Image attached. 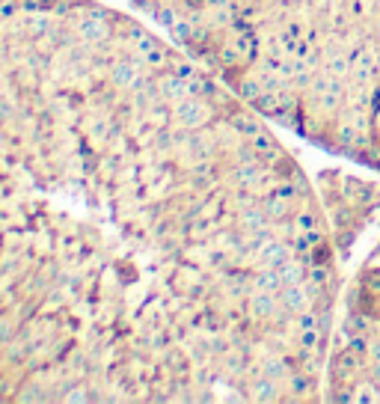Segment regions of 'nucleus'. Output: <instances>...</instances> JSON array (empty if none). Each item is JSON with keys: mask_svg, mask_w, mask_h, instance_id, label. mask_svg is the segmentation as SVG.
<instances>
[{"mask_svg": "<svg viewBox=\"0 0 380 404\" xmlns=\"http://www.w3.org/2000/svg\"><path fill=\"white\" fill-rule=\"evenodd\" d=\"M324 398L380 401V244L365 256L339 297Z\"/></svg>", "mask_w": 380, "mask_h": 404, "instance_id": "3", "label": "nucleus"}, {"mask_svg": "<svg viewBox=\"0 0 380 404\" xmlns=\"http://www.w3.org/2000/svg\"><path fill=\"white\" fill-rule=\"evenodd\" d=\"M339 250L267 119L154 24L0 0V401H318Z\"/></svg>", "mask_w": 380, "mask_h": 404, "instance_id": "1", "label": "nucleus"}, {"mask_svg": "<svg viewBox=\"0 0 380 404\" xmlns=\"http://www.w3.org/2000/svg\"><path fill=\"white\" fill-rule=\"evenodd\" d=\"M267 122L380 170V0H134Z\"/></svg>", "mask_w": 380, "mask_h": 404, "instance_id": "2", "label": "nucleus"}]
</instances>
